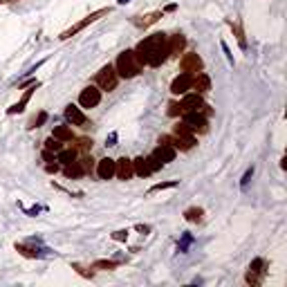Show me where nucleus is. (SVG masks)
<instances>
[{
  "mask_svg": "<svg viewBox=\"0 0 287 287\" xmlns=\"http://www.w3.org/2000/svg\"><path fill=\"white\" fill-rule=\"evenodd\" d=\"M191 88H193L198 94H206L211 90V79H209V74H205V72L193 74V85H191Z\"/></svg>",
  "mask_w": 287,
  "mask_h": 287,
  "instance_id": "ddd939ff",
  "label": "nucleus"
},
{
  "mask_svg": "<svg viewBox=\"0 0 287 287\" xmlns=\"http://www.w3.org/2000/svg\"><path fill=\"white\" fill-rule=\"evenodd\" d=\"M180 112H182V106H180V103H175V101L168 103V115H170V117H177Z\"/></svg>",
  "mask_w": 287,
  "mask_h": 287,
  "instance_id": "2f4dec72",
  "label": "nucleus"
},
{
  "mask_svg": "<svg viewBox=\"0 0 287 287\" xmlns=\"http://www.w3.org/2000/svg\"><path fill=\"white\" fill-rule=\"evenodd\" d=\"M45 148H47V151H52V153H59L63 146H61V141H59V139H54V137H49V139L45 141Z\"/></svg>",
  "mask_w": 287,
  "mask_h": 287,
  "instance_id": "bb28decb",
  "label": "nucleus"
},
{
  "mask_svg": "<svg viewBox=\"0 0 287 287\" xmlns=\"http://www.w3.org/2000/svg\"><path fill=\"white\" fill-rule=\"evenodd\" d=\"M153 155H155L162 164H168V162L175 160V148L168 146V144H160V146L155 148V153H153Z\"/></svg>",
  "mask_w": 287,
  "mask_h": 287,
  "instance_id": "dca6fc26",
  "label": "nucleus"
},
{
  "mask_svg": "<svg viewBox=\"0 0 287 287\" xmlns=\"http://www.w3.org/2000/svg\"><path fill=\"white\" fill-rule=\"evenodd\" d=\"M173 186H177V182H162V184L153 186L151 193H157V191H164V189H173Z\"/></svg>",
  "mask_w": 287,
  "mask_h": 287,
  "instance_id": "c85d7f7f",
  "label": "nucleus"
},
{
  "mask_svg": "<svg viewBox=\"0 0 287 287\" xmlns=\"http://www.w3.org/2000/svg\"><path fill=\"white\" fill-rule=\"evenodd\" d=\"M166 47H168V56H180L182 49L186 47V39L182 34L170 36V41H166Z\"/></svg>",
  "mask_w": 287,
  "mask_h": 287,
  "instance_id": "2eb2a0df",
  "label": "nucleus"
},
{
  "mask_svg": "<svg viewBox=\"0 0 287 287\" xmlns=\"http://www.w3.org/2000/svg\"><path fill=\"white\" fill-rule=\"evenodd\" d=\"M126 238V231H117V234H115V240H123Z\"/></svg>",
  "mask_w": 287,
  "mask_h": 287,
  "instance_id": "c9c22d12",
  "label": "nucleus"
},
{
  "mask_svg": "<svg viewBox=\"0 0 287 287\" xmlns=\"http://www.w3.org/2000/svg\"><path fill=\"white\" fill-rule=\"evenodd\" d=\"M119 263L115 260H94L92 263V269H103V272H110V269H117Z\"/></svg>",
  "mask_w": 287,
  "mask_h": 287,
  "instance_id": "b1692460",
  "label": "nucleus"
},
{
  "mask_svg": "<svg viewBox=\"0 0 287 287\" xmlns=\"http://www.w3.org/2000/svg\"><path fill=\"white\" fill-rule=\"evenodd\" d=\"M0 2H5V0H0Z\"/></svg>",
  "mask_w": 287,
  "mask_h": 287,
  "instance_id": "4c0bfd02",
  "label": "nucleus"
},
{
  "mask_svg": "<svg viewBox=\"0 0 287 287\" xmlns=\"http://www.w3.org/2000/svg\"><path fill=\"white\" fill-rule=\"evenodd\" d=\"M72 269H77V274H81V276H85V278H92L94 276L92 269H85V267H81V265H72Z\"/></svg>",
  "mask_w": 287,
  "mask_h": 287,
  "instance_id": "7c9ffc66",
  "label": "nucleus"
},
{
  "mask_svg": "<svg viewBox=\"0 0 287 287\" xmlns=\"http://www.w3.org/2000/svg\"><path fill=\"white\" fill-rule=\"evenodd\" d=\"M182 110L184 112H209L206 110V103H205V99H202V94H184V99H182Z\"/></svg>",
  "mask_w": 287,
  "mask_h": 287,
  "instance_id": "0eeeda50",
  "label": "nucleus"
},
{
  "mask_svg": "<svg viewBox=\"0 0 287 287\" xmlns=\"http://www.w3.org/2000/svg\"><path fill=\"white\" fill-rule=\"evenodd\" d=\"M141 68H144V65L139 63L135 49H126V52H122L119 54V59H117V63H115L117 77H122V79H135L137 74L141 72Z\"/></svg>",
  "mask_w": 287,
  "mask_h": 287,
  "instance_id": "f03ea898",
  "label": "nucleus"
},
{
  "mask_svg": "<svg viewBox=\"0 0 287 287\" xmlns=\"http://www.w3.org/2000/svg\"><path fill=\"white\" fill-rule=\"evenodd\" d=\"M90 148H92V141H90V139H79L77 141V151L85 153V151H90Z\"/></svg>",
  "mask_w": 287,
  "mask_h": 287,
  "instance_id": "c756f323",
  "label": "nucleus"
},
{
  "mask_svg": "<svg viewBox=\"0 0 287 287\" xmlns=\"http://www.w3.org/2000/svg\"><path fill=\"white\" fill-rule=\"evenodd\" d=\"M263 267H265V260H263V258H256V260L249 265V272H256V274H260V276H263V272H265Z\"/></svg>",
  "mask_w": 287,
  "mask_h": 287,
  "instance_id": "a878e982",
  "label": "nucleus"
},
{
  "mask_svg": "<svg viewBox=\"0 0 287 287\" xmlns=\"http://www.w3.org/2000/svg\"><path fill=\"white\" fill-rule=\"evenodd\" d=\"M180 68H182V72L198 74V72H202L205 63H202V59H200V56H198V54H195V52H189V54H184V56H182Z\"/></svg>",
  "mask_w": 287,
  "mask_h": 287,
  "instance_id": "1a4fd4ad",
  "label": "nucleus"
},
{
  "mask_svg": "<svg viewBox=\"0 0 287 287\" xmlns=\"http://www.w3.org/2000/svg\"><path fill=\"white\" fill-rule=\"evenodd\" d=\"M52 137L59 141H72V130H70L68 126H56L52 132Z\"/></svg>",
  "mask_w": 287,
  "mask_h": 287,
  "instance_id": "4be33fe9",
  "label": "nucleus"
},
{
  "mask_svg": "<svg viewBox=\"0 0 287 287\" xmlns=\"http://www.w3.org/2000/svg\"><path fill=\"white\" fill-rule=\"evenodd\" d=\"M65 119H68L72 126H81V128L88 126V117H85L81 112V108H77L74 103H70V106L65 108Z\"/></svg>",
  "mask_w": 287,
  "mask_h": 287,
  "instance_id": "9b49d317",
  "label": "nucleus"
},
{
  "mask_svg": "<svg viewBox=\"0 0 287 287\" xmlns=\"http://www.w3.org/2000/svg\"><path fill=\"white\" fill-rule=\"evenodd\" d=\"M45 119H47V115H45V112H41V115H39V119H36V122H34V126H32V128H39L41 123L45 122Z\"/></svg>",
  "mask_w": 287,
  "mask_h": 287,
  "instance_id": "f704fd0d",
  "label": "nucleus"
},
{
  "mask_svg": "<svg viewBox=\"0 0 287 287\" xmlns=\"http://www.w3.org/2000/svg\"><path fill=\"white\" fill-rule=\"evenodd\" d=\"M184 126H189L193 132H206L209 130V122L202 112H186L184 115Z\"/></svg>",
  "mask_w": 287,
  "mask_h": 287,
  "instance_id": "6e6552de",
  "label": "nucleus"
},
{
  "mask_svg": "<svg viewBox=\"0 0 287 287\" xmlns=\"http://www.w3.org/2000/svg\"><path fill=\"white\" fill-rule=\"evenodd\" d=\"M83 173H85V170H83L81 160H74V162H70V164L63 166V175L68 177V180H77V177H81Z\"/></svg>",
  "mask_w": 287,
  "mask_h": 287,
  "instance_id": "f3484780",
  "label": "nucleus"
},
{
  "mask_svg": "<svg viewBox=\"0 0 287 287\" xmlns=\"http://www.w3.org/2000/svg\"><path fill=\"white\" fill-rule=\"evenodd\" d=\"M132 173L139 177H148L151 175V168H148V162L146 157H137V160H132Z\"/></svg>",
  "mask_w": 287,
  "mask_h": 287,
  "instance_id": "6ab92c4d",
  "label": "nucleus"
},
{
  "mask_svg": "<svg viewBox=\"0 0 287 287\" xmlns=\"http://www.w3.org/2000/svg\"><path fill=\"white\" fill-rule=\"evenodd\" d=\"M45 170H47V173H59V170H61V166L56 164V162H47V166H45Z\"/></svg>",
  "mask_w": 287,
  "mask_h": 287,
  "instance_id": "473e14b6",
  "label": "nucleus"
},
{
  "mask_svg": "<svg viewBox=\"0 0 287 287\" xmlns=\"http://www.w3.org/2000/svg\"><path fill=\"white\" fill-rule=\"evenodd\" d=\"M43 160L45 162H56V157H54L52 151H47V148H45V151H43Z\"/></svg>",
  "mask_w": 287,
  "mask_h": 287,
  "instance_id": "72a5a7b5",
  "label": "nucleus"
},
{
  "mask_svg": "<svg viewBox=\"0 0 287 287\" xmlns=\"http://www.w3.org/2000/svg\"><path fill=\"white\" fill-rule=\"evenodd\" d=\"M16 251H20L25 258H39L41 253L36 251V249H32V247H25V245H16Z\"/></svg>",
  "mask_w": 287,
  "mask_h": 287,
  "instance_id": "393cba45",
  "label": "nucleus"
},
{
  "mask_svg": "<svg viewBox=\"0 0 287 287\" xmlns=\"http://www.w3.org/2000/svg\"><path fill=\"white\" fill-rule=\"evenodd\" d=\"M166 34L157 32V34L146 36L144 41H139V45L135 47V54L141 65H151V68H160L166 59H168V47H166Z\"/></svg>",
  "mask_w": 287,
  "mask_h": 287,
  "instance_id": "f257e3e1",
  "label": "nucleus"
},
{
  "mask_svg": "<svg viewBox=\"0 0 287 287\" xmlns=\"http://www.w3.org/2000/svg\"><path fill=\"white\" fill-rule=\"evenodd\" d=\"M191 85H193V74L182 72L180 77L173 79V83H170V92L173 94H186L191 90Z\"/></svg>",
  "mask_w": 287,
  "mask_h": 287,
  "instance_id": "9d476101",
  "label": "nucleus"
},
{
  "mask_svg": "<svg viewBox=\"0 0 287 287\" xmlns=\"http://www.w3.org/2000/svg\"><path fill=\"white\" fill-rule=\"evenodd\" d=\"M119 2H122V5H123V2H128V0H119Z\"/></svg>",
  "mask_w": 287,
  "mask_h": 287,
  "instance_id": "e433bc0d",
  "label": "nucleus"
},
{
  "mask_svg": "<svg viewBox=\"0 0 287 287\" xmlns=\"http://www.w3.org/2000/svg\"><path fill=\"white\" fill-rule=\"evenodd\" d=\"M202 215H205V211L200 209V206H198V209L193 206V209H186L184 211V220H186V222H200V220H202Z\"/></svg>",
  "mask_w": 287,
  "mask_h": 287,
  "instance_id": "5701e85b",
  "label": "nucleus"
},
{
  "mask_svg": "<svg viewBox=\"0 0 287 287\" xmlns=\"http://www.w3.org/2000/svg\"><path fill=\"white\" fill-rule=\"evenodd\" d=\"M99 101H101V90L97 85H88V88H83L81 94H79L81 108H97Z\"/></svg>",
  "mask_w": 287,
  "mask_h": 287,
  "instance_id": "423d86ee",
  "label": "nucleus"
},
{
  "mask_svg": "<svg viewBox=\"0 0 287 287\" xmlns=\"http://www.w3.org/2000/svg\"><path fill=\"white\" fill-rule=\"evenodd\" d=\"M198 144V139H195V132L191 130L189 126H184V123H177V126H173V148H180V151H191V148Z\"/></svg>",
  "mask_w": 287,
  "mask_h": 287,
  "instance_id": "7ed1b4c3",
  "label": "nucleus"
},
{
  "mask_svg": "<svg viewBox=\"0 0 287 287\" xmlns=\"http://www.w3.org/2000/svg\"><path fill=\"white\" fill-rule=\"evenodd\" d=\"M77 160V148H61L59 153H56V162H61V164H70V162Z\"/></svg>",
  "mask_w": 287,
  "mask_h": 287,
  "instance_id": "412c9836",
  "label": "nucleus"
},
{
  "mask_svg": "<svg viewBox=\"0 0 287 287\" xmlns=\"http://www.w3.org/2000/svg\"><path fill=\"white\" fill-rule=\"evenodd\" d=\"M106 14H110V9H97V11H92V14H90V16H85V18H83L81 23H77V25H72L70 30L61 32V36H59V39H61V41L72 39V36H77L79 32H83V30H85V27H88V25H92L94 20H99V18H101V16H106Z\"/></svg>",
  "mask_w": 287,
  "mask_h": 287,
  "instance_id": "20e7f679",
  "label": "nucleus"
},
{
  "mask_svg": "<svg viewBox=\"0 0 287 287\" xmlns=\"http://www.w3.org/2000/svg\"><path fill=\"white\" fill-rule=\"evenodd\" d=\"M97 175L101 177V180H110V177H115V160H110V157H103V160H99V164H97Z\"/></svg>",
  "mask_w": 287,
  "mask_h": 287,
  "instance_id": "4468645a",
  "label": "nucleus"
},
{
  "mask_svg": "<svg viewBox=\"0 0 287 287\" xmlns=\"http://www.w3.org/2000/svg\"><path fill=\"white\" fill-rule=\"evenodd\" d=\"M34 90H36V85H32L30 90H25V94H23V99H20L18 103H14V106L7 110V115H18V112H23L25 110V106L30 103V99H32V94H34Z\"/></svg>",
  "mask_w": 287,
  "mask_h": 287,
  "instance_id": "a211bd4d",
  "label": "nucleus"
},
{
  "mask_svg": "<svg viewBox=\"0 0 287 287\" xmlns=\"http://www.w3.org/2000/svg\"><path fill=\"white\" fill-rule=\"evenodd\" d=\"M146 162H148V168H151V173H155V170H160V168H162V166H164V164H162V162H160V160H157V157H155V155L146 157Z\"/></svg>",
  "mask_w": 287,
  "mask_h": 287,
  "instance_id": "cd10ccee",
  "label": "nucleus"
},
{
  "mask_svg": "<svg viewBox=\"0 0 287 287\" xmlns=\"http://www.w3.org/2000/svg\"><path fill=\"white\" fill-rule=\"evenodd\" d=\"M160 18H162V11H153V14H148V16H137V18H132V23H135L137 27H148V25L157 23Z\"/></svg>",
  "mask_w": 287,
  "mask_h": 287,
  "instance_id": "aec40b11",
  "label": "nucleus"
},
{
  "mask_svg": "<svg viewBox=\"0 0 287 287\" xmlns=\"http://www.w3.org/2000/svg\"><path fill=\"white\" fill-rule=\"evenodd\" d=\"M115 175L119 177V180H130L135 173H132V162L128 160V157H122V160L115 162Z\"/></svg>",
  "mask_w": 287,
  "mask_h": 287,
  "instance_id": "f8f14e48",
  "label": "nucleus"
},
{
  "mask_svg": "<svg viewBox=\"0 0 287 287\" xmlns=\"http://www.w3.org/2000/svg\"><path fill=\"white\" fill-rule=\"evenodd\" d=\"M94 81H97V88L99 90H106V92L115 90V88H117V81H119L115 65H106V68H101L97 72V79H94Z\"/></svg>",
  "mask_w": 287,
  "mask_h": 287,
  "instance_id": "39448f33",
  "label": "nucleus"
}]
</instances>
